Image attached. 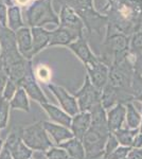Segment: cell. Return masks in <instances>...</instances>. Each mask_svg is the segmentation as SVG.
Wrapping results in <instances>:
<instances>
[{
    "mask_svg": "<svg viewBox=\"0 0 142 159\" xmlns=\"http://www.w3.org/2000/svg\"><path fill=\"white\" fill-rule=\"evenodd\" d=\"M104 12L108 20L106 30L131 36L142 27V1L139 0H107Z\"/></svg>",
    "mask_w": 142,
    "mask_h": 159,
    "instance_id": "6da1fadb",
    "label": "cell"
},
{
    "mask_svg": "<svg viewBox=\"0 0 142 159\" xmlns=\"http://www.w3.org/2000/svg\"><path fill=\"white\" fill-rule=\"evenodd\" d=\"M131 36L117 31L106 30V35L101 45L99 58L108 68L121 63L128 57Z\"/></svg>",
    "mask_w": 142,
    "mask_h": 159,
    "instance_id": "7a4b0ae2",
    "label": "cell"
},
{
    "mask_svg": "<svg viewBox=\"0 0 142 159\" xmlns=\"http://www.w3.org/2000/svg\"><path fill=\"white\" fill-rule=\"evenodd\" d=\"M55 4L71 7L81 17L88 34L102 35V31L107 27V17L94 10L92 0H54Z\"/></svg>",
    "mask_w": 142,
    "mask_h": 159,
    "instance_id": "3957f363",
    "label": "cell"
},
{
    "mask_svg": "<svg viewBox=\"0 0 142 159\" xmlns=\"http://www.w3.org/2000/svg\"><path fill=\"white\" fill-rule=\"evenodd\" d=\"M25 19L31 28L47 24L59 25L58 16L53 11L51 0H34L25 11Z\"/></svg>",
    "mask_w": 142,
    "mask_h": 159,
    "instance_id": "277c9868",
    "label": "cell"
},
{
    "mask_svg": "<svg viewBox=\"0 0 142 159\" xmlns=\"http://www.w3.org/2000/svg\"><path fill=\"white\" fill-rule=\"evenodd\" d=\"M20 137L28 148L32 151L47 152L53 148V143L43 125V121L36 122L25 127H19Z\"/></svg>",
    "mask_w": 142,
    "mask_h": 159,
    "instance_id": "5b68a950",
    "label": "cell"
},
{
    "mask_svg": "<svg viewBox=\"0 0 142 159\" xmlns=\"http://www.w3.org/2000/svg\"><path fill=\"white\" fill-rule=\"evenodd\" d=\"M109 130H102L94 127H89L87 133L82 138V143L85 148L86 158L94 159L104 156V148L107 142Z\"/></svg>",
    "mask_w": 142,
    "mask_h": 159,
    "instance_id": "8992f818",
    "label": "cell"
},
{
    "mask_svg": "<svg viewBox=\"0 0 142 159\" xmlns=\"http://www.w3.org/2000/svg\"><path fill=\"white\" fill-rule=\"evenodd\" d=\"M134 72H135L134 65L130 57H127L121 63L115 64L112 67H109L107 84L116 88L130 91Z\"/></svg>",
    "mask_w": 142,
    "mask_h": 159,
    "instance_id": "52a82bcc",
    "label": "cell"
},
{
    "mask_svg": "<svg viewBox=\"0 0 142 159\" xmlns=\"http://www.w3.org/2000/svg\"><path fill=\"white\" fill-rule=\"evenodd\" d=\"M101 90L92 85L88 75L85 76L83 86L74 93L80 112H90L92 108L101 104Z\"/></svg>",
    "mask_w": 142,
    "mask_h": 159,
    "instance_id": "ba28073f",
    "label": "cell"
},
{
    "mask_svg": "<svg viewBox=\"0 0 142 159\" xmlns=\"http://www.w3.org/2000/svg\"><path fill=\"white\" fill-rule=\"evenodd\" d=\"M134 98L130 91L119 89L110 85H107L103 88L101 92V105L105 110H108L116 106L117 104H127L133 102Z\"/></svg>",
    "mask_w": 142,
    "mask_h": 159,
    "instance_id": "9c48e42d",
    "label": "cell"
},
{
    "mask_svg": "<svg viewBox=\"0 0 142 159\" xmlns=\"http://www.w3.org/2000/svg\"><path fill=\"white\" fill-rule=\"evenodd\" d=\"M17 86L24 88L25 91L27 92L28 96H29L32 100L38 102L39 104L48 103L47 98H46V96L43 93L42 89L39 88V86H38L37 82H36V80H35L34 73H33L32 63H31V60L28 61L25 76L20 80L19 82H18Z\"/></svg>",
    "mask_w": 142,
    "mask_h": 159,
    "instance_id": "30bf717a",
    "label": "cell"
},
{
    "mask_svg": "<svg viewBox=\"0 0 142 159\" xmlns=\"http://www.w3.org/2000/svg\"><path fill=\"white\" fill-rule=\"evenodd\" d=\"M4 147L9 150L13 159H31L32 150L28 148L20 137L19 129H13L7 136Z\"/></svg>",
    "mask_w": 142,
    "mask_h": 159,
    "instance_id": "8fae6325",
    "label": "cell"
},
{
    "mask_svg": "<svg viewBox=\"0 0 142 159\" xmlns=\"http://www.w3.org/2000/svg\"><path fill=\"white\" fill-rule=\"evenodd\" d=\"M85 67H86L87 75H88L92 85L102 91L103 88L107 85L109 68L104 63L101 61L99 56H98L97 60L87 64Z\"/></svg>",
    "mask_w": 142,
    "mask_h": 159,
    "instance_id": "7c38bea8",
    "label": "cell"
},
{
    "mask_svg": "<svg viewBox=\"0 0 142 159\" xmlns=\"http://www.w3.org/2000/svg\"><path fill=\"white\" fill-rule=\"evenodd\" d=\"M48 88L50 89L51 92L55 96V98L57 99L59 105L62 106L63 110H65L69 116L73 117L76 114L80 112L79 106H77L76 99L74 98V96H71L68 91L66 90L64 87L56 85V84L50 83L48 84Z\"/></svg>",
    "mask_w": 142,
    "mask_h": 159,
    "instance_id": "4fadbf2b",
    "label": "cell"
},
{
    "mask_svg": "<svg viewBox=\"0 0 142 159\" xmlns=\"http://www.w3.org/2000/svg\"><path fill=\"white\" fill-rule=\"evenodd\" d=\"M58 19H59V27L72 30L74 32L79 33L80 35H83L85 29L84 22L81 19V17L71 7L67 6H62L61 11H59Z\"/></svg>",
    "mask_w": 142,
    "mask_h": 159,
    "instance_id": "5bb4252c",
    "label": "cell"
},
{
    "mask_svg": "<svg viewBox=\"0 0 142 159\" xmlns=\"http://www.w3.org/2000/svg\"><path fill=\"white\" fill-rule=\"evenodd\" d=\"M69 48L80 60L83 61L85 66L98 58V56L92 53V51L88 45V42H87L86 37H84V35H81L76 42L70 43Z\"/></svg>",
    "mask_w": 142,
    "mask_h": 159,
    "instance_id": "9a60e30c",
    "label": "cell"
},
{
    "mask_svg": "<svg viewBox=\"0 0 142 159\" xmlns=\"http://www.w3.org/2000/svg\"><path fill=\"white\" fill-rule=\"evenodd\" d=\"M43 125H44V127H45L47 134L49 135V137L52 138L53 142L55 143L57 147L61 143L65 142V141L74 137L70 129H68V127H66V126H63V125H59V124H56V123H52V122H48V121H43Z\"/></svg>",
    "mask_w": 142,
    "mask_h": 159,
    "instance_id": "2e32d148",
    "label": "cell"
},
{
    "mask_svg": "<svg viewBox=\"0 0 142 159\" xmlns=\"http://www.w3.org/2000/svg\"><path fill=\"white\" fill-rule=\"evenodd\" d=\"M81 35L72 30L66 29V28L58 27L56 30L50 32V42L48 47L53 46H69L70 43L79 38Z\"/></svg>",
    "mask_w": 142,
    "mask_h": 159,
    "instance_id": "e0dca14e",
    "label": "cell"
},
{
    "mask_svg": "<svg viewBox=\"0 0 142 159\" xmlns=\"http://www.w3.org/2000/svg\"><path fill=\"white\" fill-rule=\"evenodd\" d=\"M126 116V107L123 104H117L112 108L108 109L106 112L107 117V126L110 133L123 127Z\"/></svg>",
    "mask_w": 142,
    "mask_h": 159,
    "instance_id": "ac0fdd59",
    "label": "cell"
},
{
    "mask_svg": "<svg viewBox=\"0 0 142 159\" xmlns=\"http://www.w3.org/2000/svg\"><path fill=\"white\" fill-rule=\"evenodd\" d=\"M17 48L19 53L25 60H31V52H32V34L31 29L28 27H22L18 29L15 33Z\"/></svg>",
    "mask_w": 142,
    "mask_h": 159,
    "instance_id": "d6986e66",
    "label": "cell"
},
{
    "mask_svg": "<svg viewBox=\"0 0 142 159\" xmlns=\"http://www.w3.org/2000/svg\"><path fill=\"white\" fill-rule=\"evenodd\" d=\"M91 125V115L90 112H79L72 117L70 130L77 139L82 140Z\"/></svg>",
    "mask_w": 142,
    "mask_h": 159,
    "instance_id": "ffe728a7",
    "label": "cell"
},
{
    "mask_svg": "<svg viewBox=\"0 0 142 159\" xmlns=\"http://www.w3.org/2000/svg\"><path fill=\"white\" fill-rule=\"evenodd\" d=\"M31 34H32V52H31V58H32L44 48L48 47L50 42V32L43 29L42 27H35L31 29Z\"/></svg>",
    "mask_w": 142,
    "mask_h": 159,
    "instance_id": "44dd1931",
    "label": "cell"
},
{
    "mask_svg": "<svg viewBox=\"0 0 142 159\" xmlns=\"http://www.w3.org/2000/svg\"><path fill=\"white\" fill-rule=\"evenodd\" d=\"M40 106H42L44 110L47 112L48 116L50 117V119L55 122L56 124L63 125V126H66V127H68V129H70L72 117L69 116L65 110L58 108V107L54 106V105H51L49 103H43V104H40Z\"/></svg>",
    "mask_w": 142,
    "mask_h": 159,
    "instance_id": "7402d4cb",
    "label": "cell"
},
{
    "mask_svg": "<svg viewBox=\"0 0 142 159\" xmlns=\"http://www.w3.org/2000/svg\"><path fill=\"white\" fill-rule=\"evenodd\" d=\"M58 148H63L68 154L69 158L73 159H85L86 158V154H85V148L82 143V140L77 139L73 137L71 139L65 141V142L61 143Z\"/></svg>",
    "mask_w": 142,
    "mask_h": 159,
    "instance_id": "603a6c76",
    "label": "cell"
},
{
    "mask_svg": "<svg viewBox=\"0 0 142 159\" xmlns=\"http://www.w3.org/2000/svg\"><path fill=\"white\" fill-rule=\"evenodd\" d=\"M10 106L14 109H21L24 111H30V103L28 99V94L24 88L18 87L14 97L10 101Z\"/></svg>",
    "mask_w": 142,
    "mask_h": 159,
    "instance_id": "cb8c5ba5",
    "label": "cell"
},
{
    "mask_svg": "<svg viewBox=\"0 0 142 159\" xmlns=\"http://www.w3.org/2000/svg\"><path fill=\"white\" fill-rule=\"evenodd\" d=\"M126 107V124H127V129H139L141 124V114L137 110L136 106L134 105L133 102L125 104Z\"/></svg>",
    "mask_w": 142,
    "mask_h": 159,
    "instance_id": "d4e9b609",
    "label": "cell"
},
{
    "mask_svg": "<svg viewBox=\"0 0 142 159\" xmlns=\"http://www.w3.org/2000/svg\"><path fill=\"white\" fill-rule=\"evenodd\" d=\"M139 133V129H122L116 130L113 132L112 134L115 135V137L117 138L118 142L120 145L122 147H128V148H131V144H133V141H134V138L136 137V135Z\"/></svg>",
    "mask_w": 142,
    "mask_h": 159,
    "instance_id": "484cf974",
    "label": "cell"
},
{
    "mask_svg": "<svg viewBox=\"0 0 142 159\" xmlns=\"http://www.w3.org/2000/svg\"><path fill=\"white\" fill-rule=\"evenodd\" d=\"M7 15H9V25L12 31H17L18 29L24 27L25 24H22L20 10L17 6L10 7Z\"/></svg>",
    "mask_w": 142,
    "mask_h": 159,
    "instance_id": "4316f807",
    "label": "cell"
},
{
    "mask_svg": "<svg viewBox=\"0 0 142 159\" xmlns=\"http://www.w3.org/2000/svg\"><path fill=\"white\" fill-rule=\"evenodd\" d=\"M130 91L134 100H137L142 104V75L137 71L134 72Z\"/></svg>",
    "mask_w": 142,
    "mask_h": 159,
    "instance_id": "83f0119b",
    "label": "cell"
},
{
    "mask_svg": "<svg viewBox=\"0 0 142 159\" xmlns=\"http://www.w3.org/2000/svg\"><path fill=\"white\" fill-rule=\"evenodd\" d=\"M10 102L0 97V129L7 127L10 115Z\"/></svg>",
    "mask_w": 142,
    "mask_h": 159,
    "instance_id": "f1b7e54d",
    "label": "cell"
},
{
    "mask_svg": "<svg viewBox=\"0 0 142 159\" xmlns=\"http://www.w3.org/2000/svg\"><path fill=\"white\" fill-rule=\"evenodd\" d=\"M17 88H18V86H17V84L15 83V82H13L12 80H7V84H6V86H4V89H3V92H2V98L3 99H6L7 101H11L12 98L14 97V94H15V92H16L17 90Z\"/></svg>",
    "mask_w": 142,
    "mask_h": 159,
    "instance_id": "f546056e",
    "label": "cell"
},
{
    "mask_svg": "<svg viewBox=\"0 0 142 159\" xmlns=\"http://www.w3.org/2000/svg\"><path fill=\"white\" fill-rule=\"evenodd\" d=\"M131 151V148L128 147H122L119 145L113 152H112L108 156H106L107 159H125L127 155Z\"/></svg>",
    "mask_w": 142,
    "mask_h": 159,
    "instance_id": "4dcf8cb0",
    "label": "cell"
},
{
    "mask_svg": "<svg viewBox=\"0 0 142 159\" xmlns=\"http://www.w3.org/2000/svg\"><path fill=\"white\" fill-rule=\"evenodd\" d=\"M47 159H69L68 154L61 148H51L46 152Z\"/></svg>",
    "mask_w": 142,
    "mask_h": 159,
    "instance_id": "1f68e13d",
    "label": "cell"
},
{
    "mask_svg": "<svg viewBox=\"0 0 142 159\" xmlns=\"http://www.w3.org/2000/svg\"><path fill=\"white\" fill-rule=\"evenodd\" d=\"M119 145L120 144H119L117 138L115 137V135H113L112 133H110L109 136H108L107 142H106V144H105V148H104V156L105 157L109 155L112 152H113V151H115Z\"/></svg>",
    "mask_w": 142,
    "mask_h": 159,
    "instance_id": "d6a6232c",
    "label": "cell"
},
{
    "mask_svg": "<svg viewBox=\"0 0 142 159\" xmlns=\"http://www.w3.org/2000/svg\"><path fill=\"white\" fill-rule=\"evenodd\" d=\"M126 159H142V148H131Z\"/></svg>",
    "mask_w": 142,
    "mask_h": 159,
    "instance_id": "836d02e7",
    "label": "cell"
},
{
    "mask_svg": "<svg viewBox=\"0 0 142 159\" xmlns=\"http://www.w3.org/2000/svg\"><path fill=\"white\" fill-rule=\"evenodd\" d=\"M131 148H142V134H140V133H138L136 137L134 138Z\"/></svg>",
    "mask_w": 142,
    "mask_h": 159,
    "instance_id": "e575fe53",
    "label": "cell"
},
{
    "mask_svg": "<svg viewBox=\"0 0 142 159\" xmlns=\"http://www.w3.org/2000/svg\"><path fill=\"white\" fill-rule=\"evenodd\" d=\"M0 21L2 25H6L7 22V7L2 3H0Z\"/></svg>",
    "mask_w": 142,
    "mask_h": 159,
    "instance_id": "d590c367",
    "label": "cell"
},
{
    "mask_svg": "<svg viewBox=\"0 0 142 159\" xmlns=\"http://www.w3.org/2000/svg\"><path fill=\"white\" fill-rule=\"evenodd\" d=\"M0 159H13L11 154H10L9 150L3 145V148H2L1 153H0Z\"/></svg>",
    "mask_w": 142,
    "mask_h": 159,
    "instance_id": "8d00e7d4",
    "label": "cell"
},
{
    "mask_svg": "<svg viewBox=\"0 0 142 159\" xmlns=\"http://www.w3.org/2000/svg\"><path fill=\"white\" fill-rule=\"evenodd\" d=\"M3 143H4L3 139H1V138H0V153H1L2 148H3Z\"/></svg>",
    "mask_w": 142,
    "mask_h": 159,
    "instance_id": "74e56055",
    "label": "cell"
},
{
    "mask_svg": "<svg viewBox=\"0 0 142 159\" xmlns=\"http://www.w3.org/2000/svg\"><path fill=\"white\" fill-rule=\"evenodd\" d=\"M141 110H142V105H141ZM139 133L142 134V112H141V124H140V126H139Z\"/></svg>",
    "mask_w": 142,
    "mask_h": 159,
    "instance_id": "f35d334b",
    "label": "cell"
},
{
    "mask_svg": "<svg viewBox=\"0 0 142 159\" xmlns=\"http://www.w3.org/2000/svg\"><path fill=\"white\" fill-rule=\"evenodd\" d=\"M94 159H107L105 156H103V157H100V158H94Z\"/></svg>",
    "mask_w": 142,
    "mask_h": 159,
    "instance_id": "ab89813d",
    "label": "cell"
},
{
    "mask_svg": "<svg viewBox=\"0 0 142 159\" xmlns=\"http://www.w3.org/2000/svg\"><path fill=\"white\" fill-rule=\"evenodd\" d=\"M0 51H1V48H0Z\"/></svg>",
    "mask_w": 142,
    "mask_h": 159,
    "instance_id": "60d3db41",
    "label": "cell"
},
{
    "mask_svg": "<svg viewBox=\"0 0 142 159\" xmlns=\"http://www.w3.org/2000/svg\"><path fill=\"white\" fill-rule=\"evenodd\" d=\"M139 1H142V0H139Z\"/></svg>",
    "mask_w": 142,
    "mask_h": 159,
    "instance_id": "b9f144b4",
    "label": "cell"
}]
</instances>
